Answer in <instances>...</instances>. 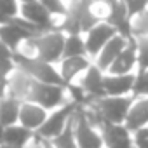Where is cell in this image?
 I'll return each instance as SVG.
<instances>
[{
  "instance_id": "25",
  "label": "cell",
  "mask_w": 148,
  "mask_h": 148,
  "mask_svg": "<svg viewBox=\"0 0 148 148\" xmlns=\"http://www.w3.org/2000/svg\"><path fill=\"white\" fill-rule=\"evenodd\" d=\"M132 98H148V70H138L136 77H134V86H132Z\"/></svg>"
},
{
  "instance_id": "19",
  "label": "cell",
  "mask_w": 148,
  "mask_h": 148,
  "mask_svg": "<svg viewBox=\"0 0 148 148\" xmlns=\"http://www.w3.org/2000/svg\"><path fill=\"white\" fill-rule=\"evenodd\" d=\"M21 99L14 96H4L0 99V122L4 127L14 125L19 122V110H21Z\"/></svg>"
},
{
  "instance_id": "13",
  "label": "cell",
  "mask_w": 148,
  "mask_h": 148,
  "mask_svg": "<svg viewBox=\"0 0 148 148\" xmlns=\"http://www.w3.org/2000/svg\"><path fill=\"white\" fill-rule=\"evenodd\" d=\"M136 73H125V75H105L103 86L106 96H127L132 92Z\"/></svg>"
},
{
  "instance_id": "17",
  "label": "cell",
  "mask_w": 148,
  "mask_h": 148,
  "mask_svg": "<svg viewBox=\"0 0 148 148\" xmlns=\"http://www.w3.org/2000/svg\"><path fill=\"white\" fill-rule=\"evenodd\" d=\"M124 125L131 131V134L145 125H148V98L134 101V105L131 106L127 119L124 122Z\"/></svg>"
},
{
  "instance_id": "5",
  "label": "cell",
  "mask_w": 148,
  "mask_h": 148,
  "mask_svg": "<svg viewBox=\"0 0 148 148\" xmlns=\"http://www.w3.org/2000/svg\"><path fill=\"white\" fill-rule=\"evenodd\" d=\"M73 122V134H75L77 148H105L101 132L92 127L84 113V106H77L71 115Z\"/></svg>"
},
{
  "instance_id": "18",
  "label": "cell",
  "mask_w": 148,
  "mask_h": 148,
  "mask_svg": "<svg viewBox=\"0 0 148 148\" xmlns=\"http://www.w3.org/2000/svg\"><path fill=\"white\" fill-rule=\"evenodd\" d=\"M33 132L28 131L26 127H23L21 124H14L9 127H4L2 132V143L0 145H11V146H18V148H26L28 143L32 141Z\"/></svg>"
},
{
  "instance_id": "24",
  "label": "cell",
  "mask_w": 148,
  "mask_h": 148,
  "mask_svg": "<svg viewBox=\"0 0 148 148\" xmlns=\"http://www.w3.org/2000/svg\"><path fill=\"white\" fill-rule=\"evenodd\" d=\"M131 28H132V37L134 38L148 37V9L131 19Z\"/></svg>"
},
{
  "instance_id": "11",
  "label": "cell",
  "mask_w": 148,
  "mask_h": 148,
  "mask_svg": "<svg viewBox=\"0 0 148 148\" xmlns=\"http://www.w3.org/2000/svg\"><path fill=\"white\" fill-rule=\"evenodd\" d=\"M105 148H120L127 143H132V134L124 124H110L105 122L99 127Z\"/></svg>"
},
{
  "instance_id": "10",
  "label": "cell",
  "mask_w": 148,
  "mask_h": 148,
  "mask_svg": "<svg viewBox=\"0 0 148 148\" xmlns=\"http://www.w3.org/2000/svg\"><path fill=\"white\" fill-rule=\"evenodd\" d=\"M136 64H138V47H136V38H131L106 71L108 75H125V73H132V68Z\"/></svg>"
},
{
  "instance_id": "12",
  "label": "cell",
  "mask_w": 148,
  "mask_h": 148,
  "mask_svg": "<svg viewBox=\"0 0 148 148\" xmlns=\"http://www.w3.org/2000/svg\"><path fill=\"white\" fill-rule=\"evenodd\" d=\"M45 119H47V110H44L37 103H32V101H23L21 103L19 124L23 127H26L28 131H32V132L38 131V127L45 122Z\"/></svg>"
},
{
  "instance_id": "22",
  "label": "cell",
  "mask_w": 148,
  "mask_h": 148,
  "mask_svg": "<svg viewBox=\"0 0 148 148\" xmlns=\"http://www.w3.org/2000/svg\"><path fill=\"white\" fill-rule=\"evenodd\" d=\"M73 115V113H71ZM54 148H77V141H75V134H73V122L71 117L66 124V127L63 129L61 134H58L54 139H51Z\"/></svg>"
},
{
  "instance_id": "20",
  "label": "cell",
  "mask_w": 148,
  "mask_h": 148,
  "mask_svg": "<svg viewBox=\"0 0 148 148\" xmlns=\"http://www.w3.org/2000/svg\"><path fill=\"white\" fill-rule=\"evenodd\" d=\"M91 66L89 59L86 56H77V58H66V59H61V71L59 75L66 84H70L73 79H75L79 73H82L84 70H87Z\"/></svg>"
},
{
  "instance_id": "33",
  "label": "cell",
  "mask_w": 148,
  "mask_h": 148,
  "mask_svg": "<svg viewBox=\"0 0 148 148\" xmlns=\"http://www.w3.org/2000/svg\"><path fill=\"white\" fill-rule=\"evenodd\" d=\"M7 58H12V51L0 40V59H7Z\"/></svg>"
},
{
  "instance_id": "32",
  "label": "cell",
  "mask_w": 148,
  "mask_h": 148,
  "mask_svg": "<svg viewBox=\"0 0 148 148\" xmlns=\"http://www.w3.org/2000/svg\"><path fill=\"white\" fill-rule=\"evenodd\" d=\"M16 70V64L12 61V58L7 59H0V79L9 80V77L12 75V71Z\"/></svg>"
},
{
  "instance_id": "39",
  "label": "cell",
  "mask_w": 148,
  "mask_h": 148,
  "mask_svg": "<svg viewBox=\"0 0 148 148\" xmlns=\"http://www.w3.org/2000/svg\"><path fill=\"white\" fill-rule=\"evenodd\" d=\"M71 2H79V0H71Z\"/></svg>"
},
{
  "instance_id": "27",
  "label": "cell",
  "mask_w": 148,
  "mask_h": 148,
  "mask_svg": "<svg viewBox=\"0 0 148 148\" xmlns=\"http://www.w3.org/2000/svg\"><path fill=\"white\" fill-rule=\"evenodd\" d=\"M136 47H138V68L148 70V37L136 38Z\"/></svg>"
},
{
  "instance_id": "31",
  "label": "cell",
  "mask_w": 148,
  "mask_h": 148,
  "mask_svg": "<svg viewBox=\"0 0 148 148\" xmlns=\"http://www.w3.org/2000/svg\"><path fill=\"white\" fill-rule=\"evenodd\" d=\"M0 11L9 18L19 16V7H18V0H0Z\"/></svg>"
},
{
  "instance_id": "38",
  "label": "cell",
  "mask_w": 148,
  "mask_h": 148,
  "mask_svg": "<svg viewBox=\"0 0 148 148\" xmlns=\"http://www.w3.org/2000/svg\"><path fill=\"white\" fill-rule=\"evenodd\" d=\"M18 2H21V4H28V2H37V0H18Z\"/></svg>"
},
{
  "instance_id": "2",
  "label": "cell",
  "mask_w": 148,
  "mask_h": 148,
  "mask_svg": "<svg viewBox=\"0 0 148 148\" xmlns=\"http://www.w3.org/2000/svg\"><path fill=\"white\" fill-rule=\"evenodd\" d=\"M64 40H66V35L56 28L52 32L32 37V38H28L25 42H26V49H30L32 52H35V56L38 59L54 64V63L61 61V58H63Z\"/></svg>"
},
{
  "instance_id": "28",
  "label": "cell",
  "mask_w": 148,
  "mask_h": 148,
  "mask_svg": "<svg viewBox=\"0 0 148 148\" xmlns=\"http://www.w3.org/2000/svg\"><path fill=\"white\" fill-rule=\"evenodd\" d=\"M38 2L47 9V12L51 14V16H64L66 14V11H68V7L63 4V0H38Z\"/></svg>"
},
{
  "instance_id": "8",
  "label": "cell",
  "mask_w": 148,
  "mask_h": 148,
  "mask_svg": "<svg viewBox=\"0 0 148 148\" xmlns=\"http://www.w3.org/2000/svg\"><path fill=\"white\" fill-rule=\"evenodd\" d=\"M19 12H21L19 16L25 18L26 21H30L32 25H35L40 30V33H47V32H52V30L58 28L54 25V21H52V16L47 12V9L38 2V0H37V2L21 4Z\"/></svg>"
},
{
  "instance_id": "6",
  "label": "cell",
  "mask_w": 148,
  "mask_h": 148,
  "mask_svg": "<svg viewBox=\"0 0 148 148\" xmlns=\"http://www.w3.org/2000/svg\"><path fill=\"white\" fill-rule=\"evenodd\" d=\"M106 5V18L105 21L112 25L119 35L124 38L131 40L132 37V28H131V16L127 12V7L124 4V0H101Z\"/></svg>"
},
{
  "instance_id": "35",
  "label": "cell",
  "mask_w": 148,
  "mask_h": 148,
  "mask_svg": "<svg viewBox=\"0 0 148 148\" xmlns=\"http://www.w3.org/2000/svg\"><path fill=\"white\" fill-rule=\"evenodd\" d=\"M11 19H12V18L5 16L2 11H0V26H2V25H9V23H11Z\"/></svg>"
},
{
  "instance_id": "36",
  "label": "cell",
  "mask_w": 148,
  "mask_h": 148,
  "mask_svg": "<svg viewBox=\"0 0 148 148\" xmlns=\"http://www.w3.org/2000/svg\"><path fill=\"white\" fill-rule=\"evenodd\" d=\"M42 148H54V146H52V143H51L49 139H45V141H44V145H42Z\"/></svg>"
},
{
  "instance_id": "16",
  "label": "cell",
  "mask_w": 148,
  "mask_h": 148,
  "mask_svg": "<svg viewBox=\"0 0 148 148\" xmlns=\"http://www.w3.org/2000/svg\"><path fill=\"white\" fill-rule=\"evenodd\" d=\"M32 37L33 35L28 30H25L23 26H19L14 19H11L9 25H2V26H0V40H2L12 52L18 51L21 42H25V40H28Z\"/></svg>"
},
{
  "instance_id": "21",
  "label": "cell",
  "mask_w": 148,
  "mask_h": 148,
  "mask_svg": "<svg viewBox=\"0 0 148 148\" xmlns=\"http://www.w3.org/2000/svg\"><path fill=\"white\" fill-rule=\"evenodd\" d=\"M77 56H87L86 51V40L82 38V35H66L64 40V47H63V58H77Z\"/></svg>"
},
{
  "instance_id": "4",
  "label": "cell",
  "mask_w": 148,
  "mask_h": 148,
  "mask_svg": "<svg viewBox=\"0 0 148 148\" xmlns=\"http://www.w3.org/2000/svg\"><path fill=\"white\" fill-rule=\"evenodd\" d=\"M136 98L127 96H105L101 99L92 101V106L101 113L105 122L110 124H124L131 106L134 105Z\"/></svg>"
},
{
  "instance_id": "34",
  "label": "cell",
  "mask_w": 148,
  "mask_h": 148,
  "mask_svg": "<svg viewBox=\"0 0 148 148\" xmlns=\"http://www.w3.org/2000/svg\"><path fill=\"white\" fill-rule=\"evenodd\" d=\"M7 86H9V80L0 79V99H2L4 96H7Z\"/></svg>"
},
{
  "instance_id": "26",
  "label": "cell",
  "mask_w": 148,
  "mask_h": 148,
  "mask_svg": "<svg viewBox=\"0 0 148 148\" xmlns=\"http://www.w3.org/2000/svg\"><path fill=\"white\" fill-rule=\"evenodd\" d=\"M99 23H101L99 16L94 12L92 7H89V9H86L84 14H82V19H80V32H82V33H87V32H91L96 25H99Z\"/></svg>"
},
{
  "instance_id": "15",
  "label": "cell",
  "mask_w": 148,
  "mask_h": 148,
  "mask_svg": "<svg viewBox=\"0 0 148 148\" xmlns=\"http://www.w3.org/2000/svg\"><path fill=\"white\" fill-rule=\"evenodd\" d=\"M103 70L98 68L96 64H91L87 70H86V75L80 82V86L84 87V91L96 101V99H101L105 98V86H103Z\"/></svg>"
},
{
  "instance_id": "7",
  "label": "cell",
  "mask_w": 148,
  "mask_h": 148,
  "mask_svg": "<svg viewBox=\"0 0 148 148\" xmlns=\"http://www.w3.org/2000/svg\"><path fill=\"white\" fill-rule=\"evenodd\" d=\"M75 108H77V105H73L71 101H68V103H64L63 106L56 108V112H54L52 115H47L45 122H44V124L38 127V131H35V132L40 134L42 138L49 139V141L54 139L58 134L63 132V129L66 127V124H68L71 113L75 112Z\"/></svg>"
},
{
  "instance_id": "23",
  "label": "cell",
  "mask_w": 148,
  "mask_h": 148,
  "mask_svg": "<svg viewBox=\"0 0 148 148\" xmlns=\"http://www.w3.org/2000/svg\"><path fill=\"white\" fill-rule=\"evenodd\" d=\"M64 91L70 94V98H71L70 101H71L73 105H77V106H89V105L94 101V99L84 91V87H82L80 84H71V82H70V84L64 86Z\"/></svg>"
},
{
  "instance_id": "9",
  "label": "cell",
  "mask_w": 148,
  "mask_h": 148,
  "mask_svg": "<svg viewBox=\"0 0 148 148\" xmlns=\"http://www.w3.org/2000/svg\"><path fill=\"white\" fill-rule=\"evenodd\" d=\"M117 35V30L108 25L106 21H101L99 25H96L91 32H87V37L84 38L86 40V51L89 56L96 58L99 54V51L106 45V42Z\"/></svg>"
},
{
  "instance_id": "30",
  "label": "cell",
  "mask_w": 148,
  "mask_h": 148,
  "mask_svg": "<svg viewBox=\"0 0 148 148\" xmlns=\"http://www.w3.org/2000/svg\"><path fill=\"white\" fill-rule=\"evenodd\" d=\"M132 145L134 148H148V125L132 132Z\"/></svg>"
},
{
  "instance_id": "29",
  "label": "cell",
  "mask_w": 148,
  "mask_h": 148,
  "mask_svg": "<svg viewBox=\"0 0 148 148\" xmlns=\"http://www.w3.org/2000/svg\"><path fill=\"white\" fill-rule=\"evenodd\" d=\"M124 4L127 7V12H129L131 19L148 9V0H124Z\"/></svg>"
},
{
  "instance_id": "3",
  "label": "cell",
  "mask_w": 148,
  "mask_h": 148,
  "mask_svg": "<svg viewBox=\"0 0 148 148\" xmlns=\"http://www.w3.org/2000/svg\"><path fill=\"white\" fill-rule=\"evenodd\" d=\"M25 101L37 103L44 110H56L66 103L64 101V87L56 86V84H44V82L32 79V84L28 87Z\"/></svg>"
},
{
  "instance_id": "37",
  "label": "cell",
  "mask_w": 148,
  "mask_h": 148,
  "mask_svg": "<svg viewBox=\"0 0 148 148\" xmlns=\"http://www.w3.org/2000/svg\"><path fill=\"white\" fill-rule=\"evenodd\" d=\"M2 132H4V125H2V122H0V143H2Z\"/></svg>"
},
{
  "instance_id": "1",
  "label": "cell",
  "mask_w": 148,
  "mask_h": 148,
  "mask_svg": "<svg viewBox=\"0 0 148 148\" xmlns=\"http://www.w3.org/2000/svg\"><path fill=\"white\" fill-rule=\"evenodd\" d=\"M12 61H14L18 70L25 71L33 80H38L44 84H56V86L64 87V82L59 75V71H56V68L51 63H45V61L38 59L37 56H30V54L19 52V51L12 52Z\"/></svg>"
},
{
  "instance_id": "14",
  "label": "cell",
  "mask_w": 148,
  "mask_h": 148,
  "mask_svg": "<svg viewBox=\"0 0 148 148\" xmlns=\"http://www.w3.org/2000/svg\"><path fill=\"white\" fill-rule=\"evenodd\" d=\"M127 38H124L122 35H115V37H112L108 42H106V45L99 51V54L96 56V66L98 68H101L103 71H106L108 70V66L113 63V59L124 51V47L127 45Z\"/></svg>"
}]
</instances>
